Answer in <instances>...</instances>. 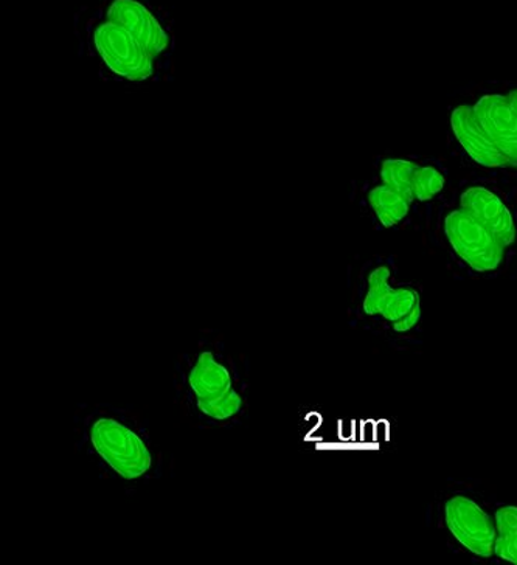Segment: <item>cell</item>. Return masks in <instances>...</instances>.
Instances as JSON below:
<instances>
[{
  "label": "cell",
  "mask_w": 517,
  "mask_h": 565,
  "mask_svg": "<svg viewBox=\"0 0 517 565\" xmlns=\"http://www.w3.org/2000/svg\"><path fill=\"white\" fill-rule=\"evenodd\" d=\"M496 500L477 484H446L432 500L429 524L442 534L444 544L454 555L478 565L499 564L494 518Z\"/></svg>",
  "instance_id": "obj_3"
},
{
  "label": "cell",
  "mask_w": 517,
  "mask_h": 565,
  "mask_svg": "<svg viewBox=\"0 0 517 565\" xmlns=\"http://www.w3.org/2000/svg\"><path fill=\"white\" fill-rule=\"evenodd\" d=\"M87 58L106 83L124 90H148L165 83L162 72L136 40L105 14L92 18L84 34Z\"/></svg>",
  "instance_id": "obj_4"
},
{
  "label": "cell",
  "mask_w": 517,
  "mask_h": 565,
  "mask_svg": "<svg viewBox=\"0 0 517 565\" xmlns=\"http://www.w3.org/2000/svg\"><path fill=\"white\" fill-rule=\"evenodd\" d=\"M370 209L373 210L378 223L384 228L401 224L409 215L411 202L390 186H374L369 193Z\"/></svg>",
  "instance_id": "obj_12"
},
{
  "label": "cell",
  "mask_w": 517,
  "mask_h": 565,
  "mask_svg": "<svg viewBox=\"0 0 517 565\" xmlns=\"http://www.w3.org/2000/svg\"><path fill=\"white\" fill-rule=\"evenodd\" d=\"M249 387L247 362L217 331H204L176 359L175 404L198 429H233L246 422Z\"/></svg>",
  "instance_id": "obj_1"
},
{
  "label": "cell",
  "mask_w": 517,
  "mask_h": 565,
  "mask_svg": "<svg viewBox=\"0 0 517 565\" xmlns=\"http://www.w3.org/2000/svg\"><path fill=\"white\" fill-rule=\"evenodd\" d=\"M392 278V269L387 265H378L366 275L355 311H351L356 328H362L371 333L386 301L397 288Z\"/></svg>",
  "instance_id": "obj_10"
},
{
  "label": "cell",
  "mask_w": 517,
  "mask_h": 565,
  "mask_svg": "<svg viewBox=\"0 0 517 565\" xmlns=\"http://www.w3.org/2000/svg\"><path fill=\"white\" fill-rule=\"evenodd\" d=\"M415 163L409 160L390 159L382 163L381 178L384 185L402 194L409 202H415L413 193V179L416 171Z\"/></svg>",
  "instance_id": "obj_13"
},
{
  "label": "cell",
  "mask_w": 517,
  "mask_h": 565,
  "mask_svg": "<svg viewBox=\"0 0 517 565\" xmlns=\"http://www.w3.org/2000/svg\"><path fill=\"white\" fill-rule=\"evenodd\" d=\"M444 189V178L440 171L432 167H419L413 179V193L415 201L428 202L434 200Z\"/></svg>",
  "instance_id": "obj_14"
},
{
  "label": "cell",
  "mask_w": 517,
  "mask_h": 565,
  "mask_svg": "<svg viewBox=\"0 0 517 565\" xmlns=\"http://www.w3.org/2000/svg\"><path fill=\"white\" fill-rule=\"evenodd\" d=\"M507 97L509 103H511L513 109H515L517 114V89L509 92Z\"/></svg>",
  "instance_id": "obj_15"
},
{
  "label": "cell",
  "mask_w": 517,
  "mask_h": 565,
  "mask_svg": "<svg viewBox=\"0 0 517 565\" xmlns=\"http://www.w3.org/2000/svg\"><path fill=\"white\" fill-rule=\"evenodd\" d=\"M75 449L107 480L137 488L163 475V454L144 416L110 403L78 404Z\"/></svg>",
  "instance_id": "obj_2"
},
{
  "label": "cell",
  "mask_w": 517,
  "mask_h": 565,
  "mask_svg": "<svg viewBox=\"0 0 517 565\" xmlns=\"http://www.w3.org/2000/svg\"><path fill=\"white\" fill-rule=\"evenodd\" d=\"M443 235L455 255L469 270L492 275L505 262V250L499 242L463 209H455L443 220Z\"/></svg>",
  "instance_id": "obj_6"
},
{
  "label": "cell",
  "mask_w": 517,
  "mask_h": 565,
  "mask_svg": "<svg viewBox=\"0 0 517 565\" xmlns=\"http://www.w3.org/2000/svg\"><path fill=\"white\" fill-rule=\"evenodd\" d=\"M460 209L484 225L504 247L505 254L516 246L517 225L511 210L492 190L473 186L460 196Z\"/></svg>",
  "instance_id": "obj_7"
},
{
  "label": "cell",
  "mask_w": 517,
  "mask_h": 565,
  "mask_svg": "<svg viewBox=\"0 0 517 565\" xmlns=\"http://www.w3.org/2000/svg\"><path fill=\"white\" fill-rule=\"evenodd\" d=\"M474 110L509 166L517 168V114L508 97L485 95Z\"/></svg>",
  "instance_id": "obj_8"
},
{
  "label": "cell",
  "mask_w": 517,
  "mask_h": 565,
  "mask_svg": "<svg viewBox=\"0 0 517 565\" xmlns=\"http://www.w3.org/2000/svg\"><path fill=\"white\" fill-rule=\"evenodd\" d=\"M494 518L497 526V563L517 565V502L497 499Z\"/></svg>",
  "instance_id": "obj_11"
},
{
  "label": "cell",
  "mask_w": 517,
  "mask_h": 565,
  "mask_svg": "<svg viewBox=\"0 0 517 565\" xmlns=\"http://www.w3.org/2000/svg\"><path fill=\"white\" fill-rule=\"evenodd\" d=\"M451 126L462 147L477 163L489 168L509 167L508 159L488 136L474 108L460 106L455 109L452 113Z\"/></svg>",
  "instance_id": "obj_9"
},
{
  "label": "cell",
  "mask_w": 517,
  "mask_h": 565,
  "mask_svg": "<svg viewBox=\"0 0 517 565\" xmlns=\"http://www.w3.org/2000/svg\"><path fill=\"white\" fill-rule=\"evenodd\" d=\"M103 14L131 34L155 60L165 83L175 76V36L170 25L145 0H106Z\"/></svg>",
  "instance_id": "obj_5"
}]
</instances>
